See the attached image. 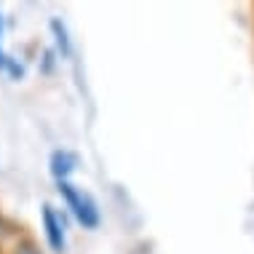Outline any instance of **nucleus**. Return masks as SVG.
Returning a JSON list of instances; mask_svg holds the SVG:
<instances>
[{"mask_svg": "<svg viewBox=\"0 0 254 254\" xmlns=\"http://www.w3.org/2000/svg\"><path fill=\"white\" fill-rule=\"evenodd\" d=\"M57 185H59L62 201L67 203V209L72 211V217L78 219L83 228H88V230L97 228V225H99V206L91 198V193H86L83 188L72 185L70 180H67V182H57Z\"/></svg>", "mask_w": 254, "mask_h": 254, "instance_id": "obj_1", "label": "nucleus"}, {"mask_svg": "<svg viewBox=\"0 0 254 254\" xmlns=\"http://www.w3.org/2000/svg\"><path fill=\"white\" fill-rule=\"evenodd\" d=\"M40 217H43V230H46V241H49V249L54 254H62L67 246V233H64V219L57 209H54L51 203L43 206V211H40Z\"/></svg>", "mask_w": 254, "mask_h": 254, "instance_id": "obj_2", "label": "nucleus"}, {"mask_svg": "<svg viewBox=\"0 0 254 254\" xmlns=\"http://www.w3.org/2000/svg\"><path fill=\"white\" fill-rule=\"evenodd\" d=\"M49 169L57 182H67L72 177V171L78 169V155L72 150H54L49 158Z\"/></svg>", "mask_w": 254, "mask_h": 254, "instance_id": "obj_3", "label": "nucleus"}, {"mask_svg": "<svg viewBox=\"0 0 254 254\" xmlns=\"http://www.w3.org/2000/svg\"><path fill=\"white\" fill-rule=\"evenodd\" d=\"M49 27H51V35H54V43H57L59 57H62V59H67V57L72 54V40H70V32H67L64 22H62L59 16H54L51 22H49Z\"/></svg>", "mask_w": 254, "mask_h": 254, "instance_id": "obj_4", "label": "nucleus"}, {"mask_svg": "<svg viewBox=\"0 0 254 254\" xmlns=\"http://www.w3.org/2000/svg\"><path fill=\"white\" fill-rule=\"evenodd\" d=\"M3 72L8 75V78H13V80H22V78H24V64H22L19 59H13V57H11Z\"/></svg>", "mask_w": 254, "mask_h": 254, "instance_id": "obj_5", "label": "nucleus"}, {"mask_svg": "<svg viewBox=\"0 0 254 254\" xmlns=\"http://www.w3.org/2000/svg\"><path fill=\"white\" fill-rule=\"evenodd\" d=\"M8 54L3 49V13H0V70H5V64H8Z\"/></svg>", "mask_w": 254, "mask_h": 254, "instance_id": "obj_6", "label": "nucleus"}]
</instances>
